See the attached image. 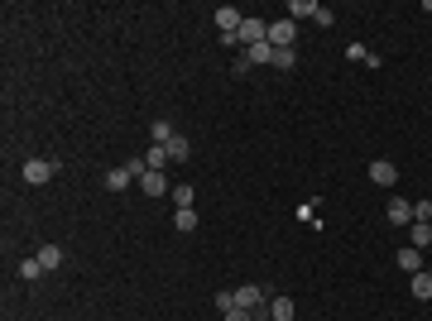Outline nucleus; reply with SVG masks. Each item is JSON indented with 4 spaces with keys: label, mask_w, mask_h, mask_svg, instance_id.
I'll return each mask as SVG.
<instances>
[{
    "label": "nucleus",
    "mask_w": 432,
    "mask_h": 321,
    "mask_svg": "<svg viewBox=\"0 0 432 321\" xmlns=\"http://www.w3.org/2000/svg\"><path fill=\"white\" fill-rule=\"evenodd\" d=\"M20 173H25V183H29V188H44V183H53L58 163H53V159H29L25 168H20Z\"/></svg>",
    "instance_id": "f257e3e1"
},
{
    "label": "nucleus",
    "mask_w": 432,
    "mask_h": 321,
    "mask_svg": "<svg viewBox=\"0 0 432 321\" xmlns=\"http://www.w3.org/2000/svg\"><path fill=\"white\" fill-rule=\"evenodd\" d=\"M236 39H241V53L255 48V44H265V39H269V20H250V15H245V25H241Z\"/></svg>",
    "instance_id": "f03ea898"
},
{
    "label": "nucleus",
    "mask_w": 432,
    "mask_h": 321,
    "mask_svg": "<svg viewBox=\"0 0 432 321\" xmlns=\"http://www.w3.org/2000/svg\"><path fill=\"white\" fill-rule=\"evenodd\" d=\"M293 39H298V25L288 20V15L269 20V44H274V48H293Z\"/></svg>",
    "instance_id": "7ed1b4c3"
},
{
    "label": "nucleus",
    "mask_w": 432,
    "mask_h": 321,
    "mask_svg": "<svg viewBox=\"0 0 432 321\" xmlns=\"http://www.w3.org/2000/svg\"><path fill=\"white\" fill-rule=\"evenodd\" d=\"M212 15H216V29H221V34H241L245 15H241V10H236V5H216Z\"/></svg>",
    "instance_id": "20e7f679"
},
{
    "label": "nucleus",
    "mask_w": 432,
    "mask_h": 321,
    "mask_svg": "<svg viewBox=\"0 0 432 321\" xmlns=\"http://www.w3.org/2000/svg\"><path fill=\"white\" fill-rule=\"evenodd\" d=\"M365 173H370V183H375V188H394V183H399V168H394L389 159H375Z\"/></svg>",
    "instance_id": "39448f33"
},
{
    "label": "nucleus",
    "mask_w": 432,
    "mask_h": 321,
    "mask_svg": "<svg viewBox=\"0 0 432 321\" xmlns=\"http://www.w3.org/2000/svg\"><path fill=\"white\" fill-rule=\"evenodd\" d=\"M384 216H389V225H413V202H404V197H389Z\"/></svg>",
    "instance_id": "423d86ee"
},
{
    "label": "nucleus",
    "mask_w": 432,
    "mask_h": 321,
    "mask_svg": "<svg viewBox=\"0 0 432 321\" xmlns=\"http://www.w3.org/2000/svg\"><path fill=\"white\" fill-rule=\"evenodd\" d=\"M139 192H144V197H163V192H173V188H168V173H154V168H149V173L139 178Z\"/></svg>",
    "instance_id": "0eeeda50"
},
{
    "label": "nucleus",
    "mask_w": 432,
    "mask_h": 321,
    "mask_svg": "<svg viewBox=\"0 0 432 321\" xmlns=\"http://www.w3.org/2000/svg\"><path fill=\"white\" fill-rule=\"evenodd\" d=\"M399 268H404L408 278H413V273H423V249H413V244H404V249H399Z\"/></svg>",
    "instance_id": "6e6552de"
},
{
    "label": "nucleus",
    "mask_w": 432,
    "mask_h": 321,
    "mask_svg": "<svg viewBox=\"0 0 432 321\" xmlns=\"http://www.w3.org/2000/svg\"><path fill=\"white\" fill-rule=\"evenodd\" d=\"M274 53H279V48H274L269 39H265V44H255V48H245V63H250V67H260V63H274Z\"/></svg>",
    "instance_id": "1a4fd4ad"
},
{
    "label": "nucleus",
    "mask_w": 432,
    "mask_h": 321,
    "mask_svg": "<svg viewBox=\"0 0 432 321\" xmlns=\"http://www.w3.org/2000/svg\"><path fill=\"white\" fill-rule=\"evenodd\" d=\"M293 317H298L293 297H269V321H293Z\"/></svg>",
    "instance_id": "9d476101"
},
{
    "label": "nucleus",
    "mask_w": 432,
    "mask_h": 321,
    "mask_svg": "<svg viewBox=\"0 0 432 321\" xmlns=\"http://www.w3.org/2000/svg\"><path fill=\"white\" fill-rule=\"evenodd\" d=\"M163 149H168V163H188V154H192L188 134H173V139H168V144H163Z\"/></svg>",
    "instance_id": "9b49d317"
},
{
    "label": "nucleus",
    "mask_w": 432,
    "mask_h": 321,
    "mask_svg": "<svg viewBox=\"0 0 432 321\" xmlns=\"http://www.w3.org/2000/svg\"><path fill=\"white\" fill-rule=\"evenodd\" d=\"M408 244H413V249H428L432 244V225L428 221H413V225H408Z\"/></svg>",
    "instance_id": "f8f14e48"
},
{
    "label": "nucleus",
    "mask_w": 432,
    "mask_h": 321,
    "mask_svg": "<svg viewBox=\"0 0 432 321\" xmlns=\"http://www.w3.org/2000/svg\"><path fill=\"white\" fill-rule=\"evenodd\" d=\"M34 259H39V264H44V273H53V268H63V259H68V254H63V249H58V244H44V249H39V254H34Z\"/></svg>",
    "instance_id": "ddd939ff"
},
{
    "label": "nucleus",
    "mask_w": 432,
    "mask_h": 321,
    "mask_svg": "<svg viewBox=\"0 0 432 321\" xmlns=\"http://www.w3.org/2000/svg\"><path fill=\"white\" fill-rule=\"evenodd\" d=\"M408 288H413L418 302H428V297H432V273H428V268H423V273H413V278H408Z\"/></svg>",
    "instance_id": "4468645a"
},
{
    "label": "nucleus",
    "mask_w": 432,
    "mask_h": 321,
    "mask_svg": "<svg viewBox=\"0 0 432 321\" xmlns=\"http://www.w3.org/2000/svg\"><path fill=\"white\" fill-rule=\"evenodd\" d=\"M312 15H317V5H312V0H288V20H312Z\"/></svg>",
    "instance_id": "2eb2a0df"
},
{
    "label": "nucleus",
    "mask_w": 432,
    "mask_h": 321,
    "mask_svg": "<svg viewBox=\"0 0 432 321\" xmlns=\"http://www.w3.org/2000/svg\"><path fill=\"white\" fill-rule=\"evenodd\" d=\"M144 168H154V173H163V168H168V149H159V144H154V149L144 154Z\"/></svg>",
    "instance_id": "dca6fc26"
},
{
    "label": "nucleus",
    "mask_w": 432,
    "mask_h": 321,
    "mask_svg": "<svg viewBox=\"0 0 432 321\" xmlns=\"http://www.w3.org/2000/svg\"><path fill=\"white\" fill-rule=\"evenodd\" d=\"M173 225H178V230H197V211H192V207H178V211H173Z\"/></svg>",
    "instance_id": "f3484780"
},
{
    "label": "nucleus",
    "mask_w": 432,
    "mask_h": 321,
    "mask_svg": "<svg viewBox=\"0 0 432 321\" xmlns=\"http://www.w3.org/2000/svg\"><path fill=\"white\" fill-rule=\"evenodd\" d=\"M149 134H154V144H159V149H163V144H168V139H173V134H178V130H173L168 120H154V125H149Z\"/></svg>",
    "instance_id": "a211bd4d"
},
{
    "label": "nucleus",
    "mask_w": 432,
    "mask_h": 321,
    "mask_svg": "<svg viewBox=\"0 0 432 321\" xmlns=\"http://www.w3.org/2000/svg\"><path fill=\"white\" fill-rule=\"evenodd\" d=\"M216 312H221V317L236 312V288H221V293H216Z\"/></svg>",
    "instance_id": "6ab92c4d"
},
{
    "label": "nucleus",
    "mask_w": 432,
    "mask_h": 321,
    "mask_svg": "<svg viewBox=\"0 0 432 321\" xmlns=\"http://www.w3.org/2000/svg\"><path fill=\"white\" fill-rule=\"evenodd\" d=\"M293 63H298V53H293V48H279V53H274V67H279V72H288Z\"/></svg>",
    "instance_id": "aec40b11"
},
{
    "label": "nucleus",
    "mask_w": 432,
    "mask_h": 321,
    "mask_svg": "<svg viewBox=\"0 0 432 321\" xmlns=\"http://www.w3.org/2000/svg\"><path fill=\"white\" fill-rule=\"evenodd\" d=\"M168 197H173V207H192V188H188V183H178Z\"/></svg>",
    "instance_id": "412c9836"
},
{
    "label": "nucleus",
    "mask_w": 432,
    "mask_h": 321,
    "mask_svg": "<svg viewBox=\"0 0 432 321\" xmlns=\"http://www.w3.org/2000/svg\"><path fill=\"white\" fill-rule=\"evenodd\" d=\"M39 273H44V264H39V259H25V264H20V278H25V283H34Z\"/></svg>",
    "instance_id": "4be33fe9"
},
{
    "label": "nucleus",
    "mask_w": 432,
    "mask_h": 321,
    "mask_svg": "<svg viewBox=\"0 0 432 321\" xmlns=\"http://www.w3.org/2000/svg\"><path fill=\"white\" fill-rule=\"evenodd\" d=\"M413 221H428L432 225V202H413Z\"/></svg>",
    "instance_id": "5701e85b"
},
{
    "label": "nucleus",
    "mask_w": 432,
    "mask_h": 321,
    "mask_svg": "<svg viewBox=\"0 0 432 321\" xmlns=\"http://www.w3.org/2000/svg\"><path fill=\"white\" fill-rule=\"evenodd\" d=\"M312 20H317V25H322V29H326V25H336V15H331L326 5H317V15H312Z\"/></svg>",
    "instance_id": "b1692460"
},
{
    "label": "nucleus",
    "mask_w": 432,
    "mask_h": 321,
    "mask_svg": "<svg viewBox=\"0 0 432 321\" xmlns=\"http://www.w3.org/2000/svg\"><path fill=\"white\" fill-rule=\"evenodd\" d=\"M346 58H351V63H365V58H370V48H360V44H351V48H346Z\"/></svg>",
    "instance_id": "393cba45"
},
{
    "label": "nucleus",
    "mask_w": 432,
    "mask_h": 321,
    "mask_svg": "<svg viewBox=\"0 0 432 321\" xmlns=\"http://www.w3.org/2000/svg\"><path fill=\"white\" fill-rule=\"evenodd\" d=\"M226 321H255V312H245V307H236V312H226Z\"/></svg>",
    "instance_id": "a878e982"
}]
</instances>
